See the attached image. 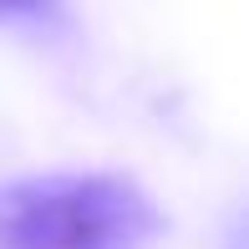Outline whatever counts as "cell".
<instances>
[{
	"label": "cell",
	"mask_w": 249,
	"mask_h": 249,
	"mask_svg": "<svg viewBox=\"0 0 249 249\" xmlns=\"http://www.w3.org/2000/svg\"><path fill=\"white\" fill-rule=\"evenodd\" d=\"M163 213L122 173H36L0 183V249H148Z\"/></svg>",
	"instance_id": "cell-1"
},
{
	"label": "cell",
	"mask_w": 249,
	"mask_h": 249,
	"mask_svg": "<svg viewBox=\"0 0 249 249\" xmlns=\"http://www.w3.org/2000/svg\"><path fill=\"white\" fill-rule=\"evenodd\" d=\"M56 0H0V16H51Z\"/></svg>",
	"instance_id": "cell-2"
}]
</instances>
